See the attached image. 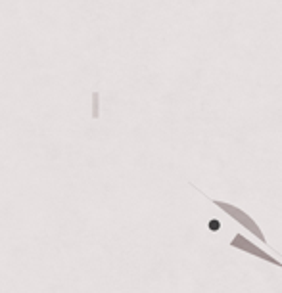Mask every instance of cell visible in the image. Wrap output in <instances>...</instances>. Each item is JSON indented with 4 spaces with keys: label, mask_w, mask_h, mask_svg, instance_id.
Masks as SVG:
<instances>
[{
    "label": "cell",
    "mask_w": 282,
    "mask_h": 293,
    "mask_svg": "<svg viewBox=\"0 0 282 293\" xmlns=\"http://www.w3.org/2000/svg\"><path fill=\"white\" fill-rule=\"evenodd\" d=\"M211 203L213 205H217L219 209H223L227 215L231 216V218H234L236 223H240L244 228H248L249 232L254 234L256 236L257 240L261 241V243H265L267 245V238H265V234L261 232V228H259V224L252 218V216L246 213V211H242L240 207H234V205H231V203H227V201H219V199H211Z\"/></svg>",
    "instance_id": "cell-1"
},
{
    "label": "cell",
    "mask_w": 282,
    "mask_h": 293,
    "mask_svg": "<svg viewBox=\"0 0 282 293\" xmlns=\"http://www.w3.org/2000/svg\"><path fill=\"white\" fill-rule=\"evenodd\" d=\"M231 247L244 251V253H249V255H254V257H259L261 261H265V263H271V265L282 267L280 261H276L274 257H271L269 253H265V251L261 249V247H257L256 243H252V241H249L246 236H242V234H236V236L232 238V240H231Z\"/></svg>",
    "instance_id": "cell-2"
},
{
    "label": "cell",
    "mask_w": 282,
    "mask_h": 293,
    "mask_svg": "<svg viewBox=\"0 0 282 293\" xmlns=\"http://www.w3.org/2000/svg\"><path fill=\"white\" fill-rule=\"evenodd\" d=\"M94 107H98V94H94ZM94 117H98V109H94Z\"/></svg>",
    "instance_id": "cell-3"
}]
</instances>
